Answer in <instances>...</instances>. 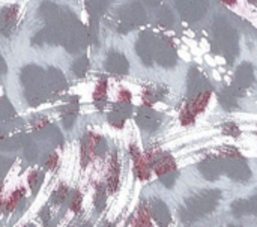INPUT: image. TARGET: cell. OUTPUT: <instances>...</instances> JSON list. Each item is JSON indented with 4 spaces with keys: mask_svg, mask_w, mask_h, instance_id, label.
<instances>
[{
    "mask_svg": "<svg viewBox=\"0 0 257 227\" xmlns=\"http://www.w3.org/2000/svg\"><path fill=\"white\" fill-rule=\"evenodd\" d=\"M15 18H17V8L15 6L5 8L0 12V32L3 35L8 36L12 32L14 24H15Z\"/></svg>",
    "mask_w": 257,
    "mask_h": 227,
    "instance_id": "cell-7",
    "label": "cell"
},
{
    "mask_svg": "<svg viewBox=\"0 0 257 227\" xmlns=\"http://www.w3.org/2000/svg\"><path fill=\"white\" fill-rule=\"evenodd\" d=\"M87 69H89V59L84 57V56L78 57V59L72 63V71H74V74L78 75V77H83V75L87 72Z\"/></svg>",
    "mask_w": 257,
    "mask_h": 227,
    "instance_id": "cell-10",
    "label": "cell"
},
{
    "mask_svg": "<svg viewBox=\"0 0 257 227\" xmlns=\"http://www.w3.org/2000/svg\"><path fill=\"white\" fill-rule=\"evenodd\" d=\"M105 68L113 74H126L128 72V60L122 53L111 51L107 57Z\"/></svg>",
    "mask_w": 257,
    "mask_h": 227,
    "instance_id": "cell-5",
    "label": "cell"
},
{
    "mask_svg": "<svg viewBox=\"0 0 257 227\" xmlns=\"http://www.w3.org/2000/svg\"><path fill=\"white\" fill-rule=\"evenodd\" d=\"M90 42L89 39V30L84 29V26L72 17L68 23V32H66V39H65V47L69 53H77L86 47V44Z\"/></svg>",
    "mask_w": 257,
    "mask_h": 227,
    "instance_id": "cell-2",
    "label": "cell"
},
{
    "mask_svg": "<svg viewBox=\"0 0 257 227\" xmlns=\"http://www.w3.org/2000/svg\"><path fill=\"white\" fill-rule=\"evenodd\" d=\"M21 81L26 86V96L30 101V104H39L47 96L45 72L39 66H26L21 71Z\"/></svg>",
    "mask_w": 257,
    "mask_h": 227,
    "instance_id": "cell-1",
    "label": "cell"
},
{
    "mask_svg": "<svg viewBox=\"0 0 257 227\" xmlns=\"http://www.w3.org/2000/svg\"><path fill=\"white\" fill-rule=\"evenodd\" d=\"M145 2H146L149 6H155V5H158V2H160V0H145Z\"/></svg>",
    "mask_w": 257,
    "mask_h": 227,
    "instance_id": "cell-14",
    "label": "cell"
},
{
    "mask_svg": "<svg viewBox=\"0 0 257 227\" xmlns=\"http://www.w3.org/2000/svg\"><path fill=\"white\" fill-rule=\"evenodd\" d=\"M39 14H41L44 21H47L48 24H54L62 18L63 11L51 2H44L39 8Z\"/></svg>",
    "mask_w": 257,
    "mask_h": 227,
    "instance_id": "cell-6",
    "label": "cell"
},
{
    "mask_svg": "<svg viewBox=\"0 0 257 227\" xmlns=\"http://www.w3.org/2000/svg\"><path fill=\"white\" fill-rule=\"evenodd\" d=\"M108 6V0H87V9L90 12V18H99Z\"/></svg>",
    "mask_w": 257,
    "mask_h": 227,
    "instance_id": "cell-9",
    "label": "cell"
},
{
    "mask_svg": "<svg viewBox=\"0 0 257 227\" xmlns=\"http://www.w3.org/2000/svg\"><path fill=\"white\" fill-rule=\"evenodd\" d=\"M47 81H48V86H50V89L53 92H59V90L65 89V86H66L63 74L59 69H56V68H48V78H47Z\"/></svg>",
    "mask_w": 257,
    "mask_h": 227,
    "instance_id": "cell-8",
    "label": "cell"
},
{
    "mask_svg": "<svg viewBox=\"0 0 257 227\" xmlns=\"http://www.w3.org/2000/svg\"><path fill=\"white\" fill-rule=\"evenodd\" d=\"M14 116V108L9 105L6 99L0 101V118H11Z\"/></svg>",
    "mask_w": 257,
    "mask_h": 227,
    "instance_id": "cell-11",
    "label": "cell"
},
{
    "mask_svg": "<svg viewBox=\"0 0 257 227\" xmlns=\"http://www.w3.org/2000/svg\"><path fill=\"white\" fill-rule=\"evenodd\" d=\"M155 44H154V38L151 33H142L139 42H137V53L142 57V60L145 63H151L152 62V53H154Z\"/></svg>",
    "mask_w": 257,
    "mask_h": 227,
    "instance_id": "cell-4",
    "label": "cell"
},
{
    "mask_svg": "<svg viewBox=\"0 0 257 227\" xmlns=\"http://www.w3.org/2000/svg\"><path fill=\"white\" fill-rule=\"evenodd\" d=\"M5 72H6V63H5V59L0 54V74H5Z\"/></svg>",
    "mask_w": 257,
    "mask_h": 227,
    "instance_id": "cell-13",
    "label": "cell"
},
{
    "mask_svg": "<svg viewBox=\"0 0 257 227\" xmlns=\"http://www.w3.org/2000/svg\"><path fill=\"white\" fill-rule=\"evenodd\" d=\"M160 17H161V20H160V21H161V24H163V26H169V24H172V14H170V11H169V9H166V8H164Z\"/></svg>",
    "mask_w": 257,
    "mask_h": 227,
    "instance_id": "cell-12",
    "label": "cell"
},
{
    "mask_svg": "<svg viewBox=\"0 0 257 227\" xmlns=\"http://www.w3.org/2000/svg\"><path fill=\"white\" fill-rule=\"evenodd\" d=\"M146 21V14L142 8L140 3H133L128 5L122 9L120 12V24H119V32H128L134 26H140Z\"/></svg>",
    "mask_w": 257,
    "mask_h": 227,
    "instance_id": "cell-3",
    "label": "cell"
}]
</instances>
